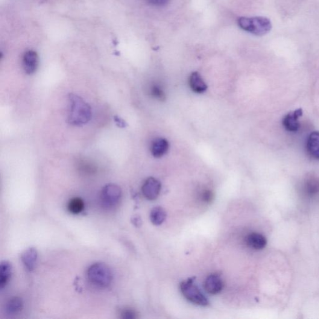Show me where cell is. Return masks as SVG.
I'll use <instances>...</instances> for the list:
<instances>
[{
  "label": "cell",
  "mask_w": 319,
  "mask_h": 319,
  "mask_svg": "<svg viewBox=\"0 0 319 319\" xmlns=\"http://www.w3.org/2000/svg\"><path fill=\"white\" fill-rule=\"evenodd\" d=\"M12 273V266L8 261H3L0 265V288L3 289L7 285Z\"/></svg>",
  "instance_id": "obj_16"
},
{
  "label": "cell",
  "mask_w": 319,
  "mask_h": 319,
  "mask_svg": "<svg viewBox=\"0 0 319 319\" xmlns=\"http://www.w3.org/2000/svg\"><path fill=\"white\" fill-rule=\"evenodd\" d=\"M38 66H39V57L37 52L33 50L26 51L23 57V69L26 74H34L36 71Z\"/></svg>",
  "instance_id": "obj_8"
},
{
  "label": "cell",
  "mask_w": 319,
  "mask_h": 319,
  "mask_svg": "<svg viewBox=\"0 0 319 319\" xmlns=\"http://www.w3.org/2000/svg\"><path fill=\"white\" fill-rule=\"evenodd\" d=\"M148 4L156 6V7H163L168 4L170 0H147Z\"/></svg>",
  "instance_id": "obj_23"
},
{
  "label": "cell",
  "mask_w": 319,
  "mask_h": 319,
  "mask_svg": "<svg viewBox=\"0 0 319 319\" xmlns=\"http://www.w3.org/2000/svg\"><path fill=\"white\" fill-rule=\"evenodd\" d=\"M166 213L162 207H155L151 211L150 218L152 223L156 226L162 224L165 221Z\"/></svg>",
  "instance_id": "obj_17"
},
{
  "label": "cell",
  "mask_w": 319,
  "mask_h": 319,
  "mask_svg": "<svg viewBox=\"0 0 319 319\" xmlns=\"http://www.w3.org/2000/svg\"><path fill=\"white\" fill-rule=\"evenodd\" d=\"M37 259V252L36 249L31 248L22 254V260L23 265L29 271H33L36 266Z\"/></svg>",
  "instance_id": "obj_13"
},
{
  "label": "cell",
  "mask_w": 319,
  "mask_h": 319,
  "mask_svg": "<svg viewBox=\"0 0 319 319\" xmlns=\"http://www.w3.org/2000/svg\"><path fill=\"white\" fill-rule=\"evenodd\" d=\"M238 24L242 30L256 36H264L272 28L270 20L262 16L241 17L238 20Z\"/></svg>",
  "instance_id": "obj_2"
},
{
  "label": "cell",
  "mask_w": 319,
  "mask_h": 319,
  "mask_svg": "<svg viewBox=\"0 0 319 319\" xmlns=\"http://www.w3.org/2000/svg\"><path fill=\"white\" fill-rule=\"evenodd\" d=\"M224 283L220 276L217 274H211L207 277L204 288L211 295L218 294L223 290Z\"/></svg>",
  "instance_id": "obj_9"
},
{
  "label": "cell",
  "mask_w": 319,
  "mask_h": 319,
  "mask_svg": "<svg viewBox=\"0 0 319 319\" xmlns=\"http://www.w3.org/2000/svg\"><path fill=\"white\" fill-rule=\"evenodd\" d=\"M180 288L183 296L190 303L200 306L209 305V300L202 293L198 286L195 285L193 278L181 283Z\"/></svg>",
  "instance_id": "obj_4"
},
{
  "label": "cell",
  "mask_w": 319,
  "mask_h": 319,
  "mask_svg": "<svg viewBox=\"0 0 319 319\" xmlns=\"http://www.w3.org/2000/svg\"><path fill=\"white\" fill-rule=\"evenodd\" d=\"M68 122L76 126L87 124L92 118L91 108L80 97L69 95Z\"/></svg>",
  "instance_id": "obj_1"
},
{
  "label": "cell",
  "mask_w": 319,
  "mask_h": 319,
  "mask_svg": "<svg viewBox=\"0 0 319 319\" xmlns=\"http://www.w3.org/2000/svg\"><path fill=\"white\" fill-rule=\"evenodd\" d=\"M151 95L158 100L163 101L165 98V92L159 85H154L151 87Z\"/></svg>",
  "instance_id": "obj_20"
},
{
  "label": "cell",
  "mask_w": 319,
  "mask_h": 319,
  "mask_svg": "<svg viewBox=\"0 0 319 319\" xmlns=\"http://www.w3.org/2000/svg\"><path fill=\"white\" fill-rule=\"evenodd\" d=\"M307 149L310 156L319 160V132H312L309 135L307 141Z\"/></svg>",
  "instance_id": "obj_11"
},
{
  "label": "cell",
  "mask_w": 319,
  "mask_h": 319,
  "mask_svg": "<svg viewBox=\"0 0 319 319\" xmlns=\"http://www.w3.org/2000/svg\"><path fill=\"white\" fill-rule=\"evenodd\" d=\"M161 190L160 181L153 177L147 178L143 183L142 192L148 200H155L159 197Z\"/></svg>",
  "instance_id": "obj_6"
},
{
  "label": "cell",
  "mask_w": 319,
  "mask_h": 319,
  "mask_svg": "<svg viewBox=\"0 0 319 319\" xmlns=\"http://www.w3.org/2000/svg\"><path fill=\"white\" fill-rule=\"evenodd\" d=\"M201 200L206 203H210L214 198V195L211 190H204L201 193Z\"/></svg>",
  "instance_id": "obj_21"
},
{
  "label": "cell",
  "mask_w": 319,
  "mask_h": 319,
  "mask_svg": "<svg viewBox=\"0 0 319 319\" xmlns=\"http://www.w3.org/2000/svg\"><path fill=\"white\" fill-rule=\"evenodd\" d=\"M116 121L117 122H119V118H116ZM121 121H122V120L120 119V122H121ZM121 124L120 125V127H124V125H125L124 122H121Z\"/></svg>",
  "instance_id": "obj_24"
},
{
  "label": "cell",
  "mask_w": 319,
  "mask_h": 319,
  "mask_svg": "<svg viewBox=\"0 0 319 319\" xmlns=\"http://www.w3.org/2000/svg\"><path fill=\"white\" fill-rule=\"evenodd\" d=\"M189 84L190 88L193 92L202 93L206 91L208 86L205 82L198 72H193L190 76Z\"/></svg>",
  "instance_id": "obj_12"
},
{
  "label": "cell",
  "mask_w": 319,
  "mask_h": 319,
  "mask_svg": "<svg viewBox=\"0 0 319 319\" xmlns=\"http://www.w3.org/2000/svg\"><path fill=\"white\" fill-rule=\"evenodd\" d=\"M303 114L302 109H297L287 114L283 119L284 128L290 133H296L299 129V119Z\"/></svg>",
  "instance_id": "obj_7"
},
{
  "label": "cell",
  "mask_w": 319,
  "mask_h": 319,
  "mask_svg": "<svg viewBox=\"0 0 319 319\" xmlns=\"http://www.w3.org/2000/svg\"><path fill=\"white\" fill-rule=\"evenodd\" d=\"M84 202L81 198L76 197L69 201L67 209L74 215L80 214L84 209Z\"/></svg>",
  "instance_id": "obj_18"
},
{
  "label": "cell",
  "mask_w": 319,
  "mask_h": 319,
  "mask_svg": "<svg viewBox=\"0 0 319 319\" xmlns=\"http://www.w3.org/2000/svg\"><path fill=\"white\" fill-rule=\"evenodd\" d=\"M306 189L309 194H317L319 192V180L318 178L314 177L309 178L306 181Z\"/></svg>",
  "instance_id": "obj_19"
},
{
  "label": "cell",
  "mask_w": 319,
  "mask_h": 319,
  "mask_svg": "<svg viewBox=\"0 0 319 319\" xmlns=\"http://www.w3.org/2000/svg\"><path fill=\"white\" fill-rule=\"evenodd\" d=\"M87 277L92 285L105 288L109 286L112 280L110 269L103 263H95L87 270Z\"/></svg>",
  "instance_id": "obj_3"
},
{
  "label": "cell",
  "mask_w": 319,
  "mask_h": 319,
  "mask_svg": "<svg viewBox=\"0 0 319 319\" xmlns=\"http://www.w3.org/2000/svg\"><path fill=\"white\" fill-rule=\"evenodd\" d=\"M246 241L249 247L256 250H262L267 244L265 237L257 233H251L248 235Z\"/></svg>",
  "instance_id": "obj_14"
},
{
  "label": "cell",
  "mask_w": 319,
  "mask_h": 319,
  "mask_svg": "<svg viewBox=\"0 0 319 319\" xmlns=\"http://www.w3.org/2000/svg\"><path fill=\"white\" fill-rule=\"evenodd\" d=\"M122 318L125 319H134L137 318L136 312L132 309H125L121 313Z\"/></svg>",
  "instance_id": "obj_22"
},
{
  "label": "cell",
  "mask_w": 319,
  "mask_h": 319,
  "mask_svg": "<svg viewBox=\"0 0 319 319\" xmlns=\"http://www.w3.org/2000/svg\"><path fill=\"white\" fill-rule=\"evenodd\" d=\"M23 302L22 298L14 297L11 298L6 304V312L9 315H16L22 311Z\"/></svg>",
  "instance_id": "obj_15"
},
{
  "label": "cell",
  "mask_w": 319,
  "mask_h": 319,
  "mask_svg": "<svg viewBox=\"0 0 319 319\" xmlns=\"http://www.w3.org/2000/svg\"><path fill=\"white\" fill-rule=\"evenodd\" d=\"M169 143L167 140L163 138H157L152 143L151 151L152 156L155 158L162 157L167 153Z\"/></svg>",
  "instance_id": "obj_10"
},
{
  "label": "cell",
  "mask_w": 319,
  "mask_h": 319,
  "mask_svg": "<svg viewBox=\"0 0 319 319\" xmlns=\"http://www.w3.org/2000/svg\"><path fill=\"white\" fill-rule=\"evenodd\" d=\"M122 197L121 188L115 184H108L101 192L102 203L107 208H112L119 203Z\"/></svg>",
  "instance_id": "obj_5"
}]
</instances>
